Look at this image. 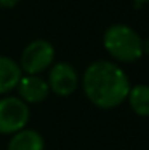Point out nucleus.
<instances>
[{
  "label": "nucleus",
  "mask_w": 149,
  "mask_h": 150,
  "mask_svg": "<svg viewBox=\"0 0 149 150\" xmlns=\"http://www.w3.org/2000/svg\"><path fill=\"white\" fill-rule=\"evenodd\" d=\"M130 107L136 115L149 117V85H136L128 91Z\"/></svg>",
  "instance_id": "obj_9"
},
{
  "label": "nucleus",
  "mask_w": 149,
  "mask_h": 150,
  "mask_svg": "<svg viewBox=\"0 0 149 150\" xmlns=\"http://www.w3.org/2000/svg\"><path fill=\"white\" fill-rule=\"evenodd\" d=\"M135 3H140V5H143V3H146V2H149V0H133Z\"/></svg>",
  "instance_id": "obj_12"
},
{
  "label": "nucleus",
  "mask_w": 149,
  "mask_h": 150,
  "mask_svg": "<svg viewBox=\"0 0 149 150\" xmlns=\"http://www.w3.org/2000/svg\"><path fill=\"white\" fill-rule=\"evenodd\" d=\"M82 86L85 96L99 109H114L127 99L130 81L117 64L96 61L85 69Z\"/></svg>",
  "instance_id": "obj_1"
},
{
  "label": "nucleus",
  "mask_w": 149,
  "mask_h": 150,
  "mask_svg": "<svg viewBox=\"0 0 149 150\" xmlns=\"http://www.w3.org/2000/svg\"><path fill=\"white\" fill-rule=\"evenodd\" d=\"M23 70L15 59L0 56V94L16 90Z\"/></svg>",
  "instance_id": "obj_7"
},
{
  "label": "nucleus",
  "mask_w": 149,
  "mask_h": 150,
  "mask_svg": "<svg viewBox=\"0 0 149 150\" xmlns=\"http://www.w3.org/2000/svg\"><path fill=\"white\" fill-rule=\"evenodd\" d=\"M21 0H0V6L2 8H15V6L19 3Z\"/></svg>",
  "instance_id": "obj_10"
},
{
  "label": "nucleus",
  "mask_w": 149,
  "mask_h": 150,
  "mask_svg": "<svg viewBox=\"0 0 149 150\" xmlns=\"http://www.w3.org/2000/svg\"><path fill=\"white\" fill-rule=\"evenodd\" d=\"M18 94L27 105L29 104H40L50 94V86L45 78L40 75H21L18 81Z\"/></svg>",
  "instance_id": "obj_6"
},
{
  "label": "nucleus",
  "mask_w": 149,
  "mask_h": 150,
  "mask_svg": "<svg viewBox=\"0 0 149 150\" xmlns=\"http://www.w3.org/2000/svg\"><path fill=\"white\" fill-rule=\"evenodd\" d=\"M143 51H144V53H148V54H149V37H148L146 40L143 42Z\"/></svg>",
  "instance_id": "obj_11"
},
{
  "label": "nucleus",
  "mask_w": 149,
  "mask_h": 150,
  "mask_svg": "<svg viewBox=\"0 0 149 150\" xmlns=\"http://www.w3.org/2000/svg\"><path fill=\"white\" fill-rule=\"evenodd\" d=\"M8 150H45V141L40 133L24 128L11 136Z\"/></svg>",
  "instance_id": "obj_8"
},
{
  "label": "nucleus",
  "mask_w": 149,
  "mask_h": 150,
  "mask_svg": "<svg viewBox=\"0 0 149 150\" xmlns=\"http://www.w3.org/2000/svg\"><path fill=\"white\" fill-rule=\"evenodd\" d=\"M106 51L115 61L135 62L143 56V40L132 27L125 24H112L103 37Z\"/></svg>",
  "instance_id": "obj_2"
},
{
  "label": "nucleus",
  "mask_w": 149,
  "mask_h": 150,
  "mask_svg": "<svg viewBox=\"0 0 149 150\" xmlns=\"http://www.w3.org/2000/svg\"><path fill=\"white\" fill-rule=\"evenodd\" d=\"M50 91H53L58 96H69L77 90L79 85V75L77 70L69 62H56L51 64L48 80H47Z\"/></svg>",
  "instance_id": "obj_5"
},
{
  "label": "nucleus",
  "mask_w": 149,
  "mask_h": 150,
  "mask_svg": "<svg viewBox=\"0 0 149 150\" xmlns=\"http://www.w3.org/2000/svg\"><path fill=\"white\" fill-rule=\"evenodd\" d=\"M55 61V48L48 40H34L24 48L19 59V67L27 75H38L48 69Z\"/></svg>",
  "instance_id": "obj_3"
},
{
  "label": "nucleus",
  "mask_w": 149,
  "mask_h": 150,
  "mask_svg": "<svg viewBox=\"0 0 149 150\" xmlns=\"http://www.w3.org/2000/svg\"><path fill=\"white\" fill-rule=\"evenodd\" d=\"M29 105L19 98L0 99V133L15 134L24 129L29 123Z\"/></svg>",
  "instance_id": "obj_4"
}]
</instances>
